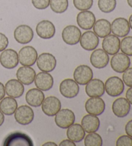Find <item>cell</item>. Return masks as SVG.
<instances>
[{
  "label": "cell",
  "mask_w": 132,
  "mask_h": 146,
  "mask_svg": "<svg viewBox=\"0 0 132 146\" xmlns=\"http://www.w3.org/2000/svg\"><path fill=\"white\" fill-rule=\"evenodd\" d=\"M4 146H33L34 143L29 136L21 132H14L7 136Z\"/></svg>",
  "instance_id": "1"
},
{
  "label": "cell",
  "mask_w": 132,
  "mask_h": 146,
  "mask_svg": "<svg viewBox=\"0 0 132 146\" xmlns=\"http://www.w3.org/2000/svg\"><path fill=\"white\" fill-rule=\"evenodd\" d=\"M105 92L109 96L116 97L123 94L124 90V84L121 78L116 76L109 77L105 84Z\"/></svg>",
  "instance_id": "2"
},
{
  "label": "cell",
  "mask_w": 132,
  "mask_h": 146,
  "mask_svg": "<svg viewBox=\"0 0 132 146\" xmlns=\"http://www.w3.org/2000/svg\"><path fill=\"white\" fill-rule=\"evenodd\" d=\"M37 57V50L31 46L23 47L18 53L19 62L22 66H33L36 62Z\"/></svg>",
  "instance_id": "3"
},
{
  "label": "cell",
  "mask_w": 132,
  "mask_h": 146,
  "mask_svg": "<svg viewBox=\"0 0 132 146\" xmlns=\"http://www.w3.org/2000/svg\"><path fill=\"white\" fill-rule=\"evenodd\" d=\"M75 114L69 109L60 110L55 115V122L58 127L62 129H67L74 124Z\"/></svg>",
  "instance_id": "4"
},
{
  "label": "cell",
  "mask_w": 132,
  "mask_h": 146,
  "mask_svg": "<svg viewBox=\"0 0 132 146\" xmlns=\"http://www.w3.org/2000/svg\"><path fill=\"white\" fill-rule=\"evenodd\" d=\"M131 61L129 56L123 53H117L113 55L110 61V65L113 71L122 74L129 68Z\"/></svg>",
  "instance_id": "5"
},
{
  "label": "cell",
  "mask_w": 132,
  "mask_h": 146,
  "mask_svg": "<svg viewBox=\"0 0 132 146\" xmlns=\"http://www.w3.org/2000/svg\"><path fill=\"white\" fill-rule=\"evenodd\" d=\"M37 66L40 71L51 72L56 67L57 61L55 57L50 53H43L37 57Z\"/></svg>",
  "instance_id": "6"
},
{
  "label": "cell",
  "mask_w": 132,
  "mask_h": 146,
  "mask_svg": "<svg viewBox=\"0 0 132 146\" xmlns=\"http://www.w3.org/2000/svg\"><path fill=\"white\" fill-rule=\"evenodd\" d=\"M14 37L18 43L26 44L31 42L34 38V31L29 25H19L14 30Z\"/></svg>",
  "instance_id": "7"
},
{
  "label": "cell",
  "mask_w": 132,
  "mask_h": 146,
  "mask_svg": "<svg viewBox=\"0 0 132 146\" xmlns=\"http://www.w3.org/2000/svg\"><path fill=\"white\" fill-rule=\"evenodd\" d=\"M14 118L19 124L23 125L30 124L34 119V111L29 106H21L15 111Z\"/></svg>",
  "instance_id": "8"
},
{
  "label": "cell",
  "mask_w": 132,
  "mask_h": 146,
  "mask_svg": "<svg viewBox=\"0 0 132 146\" xmlns=\"http://www.w3.org/2000/svg\"><path fill=\"white\" fill-rule=\"evenodd\" d=\"M0 63L5 68H14L19 64L18 54L13 49L4 50L0 55Z\"/></svg>",
  "instance_id": "9"
},
{
  "label": "cell",
  "mask_w": 132,
  "mask_h": 146,
  "mask_svg": "<svg viewBox=\"0 0 132 146\" xmlns=\"http://www.w3.org/2000/svg\"><path fill=\"white\" fill-rule=\"evenodd\" d=\"M59 92L64 97L72 99L78 95L79 92V86L75 80L66 79L61 82Z\"/></svg>",
  "instance_id": "10"
},
{
  "label": "cell",
  "mask_w": 132,
  "mask_h": 146,
  "mask_svg": "<svg viewBox=\"0 0 132 146\" xmlns=\"http://www.w3.org/2000/svg\"><path fill=\"white\" fill-rule=\"evenodd\" d=\"M81 31L75 25H68L62 31V39L66 44L75 45L79 42Z\"/></svg>",
  "instance_id": "11"
},
{
  "label": "cell",
  "mask_w": 132,
  "mask_h": 146,
  "mask_svg": "<svg viewBox=\"0 0 132 146\" xmlns=\"http://www.w3.org/2000/svg\"><path fill=\"white\" fill-rule=\"evenodd\" d=\"M43 112L49 117H54L61 109V102L58 98L49 96L45 98L41 104Z\"/></svg>",
  "instance_id": "12"
},
{
  "label": "cell",
  "mask_w": 132,
  "mask_h": 146,
  "mask_svg": "<svg viewBox=\"0 0 132 146\" xmlns=\"http://www.w3.org/2000/svg\"><path fill=\"white\" fill-rule=\"evenodd\" d=\"M73 79L80 85H86L93 79V71L87 65L78 66L73 72Z\"/></svg>",
  "instance_id": "13"
},
{
  "label": "cell",
  "mask_w": 132,
  "mask_h": 146,
  "mask_svg": "<svg viewBox=\"0 0 132 146\" xmlns=\"http://www.w3.org/2000/svg\"><path fill=\"white\" fill-rule=\"evenodd\" d=\"M111 31L113 35L118 37L127 36L130 31L128 21L124 17L115 19L111 24Z\"/></svg>",
  "instance_id": "14"
},
{
  "label": "cell",
  "mask_w": 132,
  "mask_h": 146,
  "mask_svg": "<svg viewBox=\"0 0 132 146\" xmlns=\"http://www.w3.org/2000/svg\"><path fill=\"white\" fill-rule=\"evenodd\" d=\"M37 36L43 39L52 38L55 34V27L52 23L49 20H43L39 22L35 28Z\"/></svg>",
  "instance_id": "15"
},
{
  "label": "cell",
  "mask_w": 132,
  "mask_h": 146,
  "mask_svg": "<svg viewBox=\"0 0 132 146\" xmlns=\"http://www.w3.org/2000/svg\"><path fill=\"white\" fill-rule=\"evenodd\" d=\"M105 102L100 97H90L85 103V110L88 114L99 116L105 110Z\"/></svg>",
  "instance_id": "16"
},
{
  "label": "cell",
  "mask_w": 132,
  "mask_h": 146,
  "mask_svg": "<svg viewBox=\"0 0 132 146\" xmlns=\"http://www.w3.org/2000/svg\"><path fill=\"white\" fill-rule=\"evenodd\" d=\"M90 61L92 66L95 68L102 69L108 64L110 57L103 49H95L90 55Z\"/></svg>",
  "instance_id": "17"
},
{
  "label": "cell",
  "mask_w": 132,
  "mask_h": 146,
  "mask_svg": "<svg viewBox=\"0 0 132 146\" xmlns=\"http://www.w3.org/2000/svg\"><path fill=\"white\" fill-rule=\"evenodd\" d=\"M79 42L84 50L92 51L97 48L99 43V39L94 32L88 31L81 35Z\"/></svg>",
  "instance_id": "18"
},
{
  "label": "cell",
  "mask_w": 132,
  "mask_h": 146,
  "mask_svg": "<svg viewBox=\"0 0 132 146\" xmlns=\"http://www.w3.org/2000/svg\"><path fill=\"white\" fill-rule=\"evenodd\" d=\"M111 109L117 117L124 118L130 111L131 104L126 98L119 97L113 101Z\"/></svg>",
  "instance_id": "19"
},
{
  "label": "cell",
  "mask_w": 132,
  "mask_h": 146,
  "mask_svg": "<svg viewBox=\"0 0 132 146\" xmlns=\"http://www.w3.org/2000/svg\"><path fill=\"white\" fill-rule=\"evenodd\" d=\"M76 21L78 26L85 31L92 29L94 25L96 19L94 14L89 11H81L77 14Z\"/></svg>",
  "instance_id": "20"
},
{
  "label": "cell",
  "mask_w": 132,
  "mask_h": 146,
  "mask_svg": "<svg viewBox=\"0 0 132 146\" xmlns=\"http://www.w3.org/2000/svg\"><path fill=\"white\" fill-rule=\"evenodd\" d=\"M85 92L90 97H102L105 92V84L100 79H92L86 84Z\"/></svg>",
  "instance_id": "21"
},
{
  "label": "cell",
  "mask_w": 132,
  "mask_h": 146,
  "mask_svg": "<svg viewBox=\"0 0 132 146\" xmlns=\"http://www.w3.org/2000/svg\"><path fill=\"white\" fill-rule=\"evenodd\" d=\"M121 41L117 36L110 34L105 37L102 42L103 49L108 55H113L120 50Z\"/></svg>",
  "instance_id": "22"
},
{
  "label": "cell",
  "mask_w": 132,
  "mask_h": 146,
  "mask_svg": "<svg viewBox=\"0 0 132 146\" xmlns=\"http://www.w3.org/2000/svg\"><path fill=\"white\" fill-rule=\"evenodd\" d=\"M5 89L7 95L14 99L21 97L25 92L23 84L16 79H11L7 81Z\"/></svg>",
  "instance_id": "23"
},
{
  "label": "cell",
  "mask_w": 132,
  "mask_h": 146,
  "mask_svg": "<svg viewBox=\"0 0 132 146\" xmlns=\"http://www.w3.org/2000/svg\"><path fill=\"white\" fill-rule=\"evenodd\" d=\"M35 85L37 88L41 91H49L54 85L53 77L48 72H40L35 76L34 80Z\"/></svg>",
  "instance_id": "24"
},
{
  "label": "cell",
  "mask_w": 132,
  "mask_h": 146,
  "mask_svg": "<svg viewBox=\"0 0 132 146\" xmlns=\"http://www.w3.org/2000/svg\"><path fill=\"white\" fill-rule=\"evenodd\" d=\"M36 73L30 66H21L16 72L17 80L24 85H30L34 82Z\"/></svg>",
  "instance_id": "25"
},
{
  "label": "cell",
  "mask_w": 132,
  "mask_h": 146,
  "mask_svg": "<svg viewBox=\"0 0 132 146\" xmlns=\"http://www.w3.org/2000/svg\"><path fill=\"white\" fill-rule=\"evenodd\" d=\"M45 99V94L38 88H32L27 92L25 100L30 106L37 108L41 106Z\"/></svg>",
  "instance_id": "26"
},
{
  "label": "cell",
  "mask_w": 132,
  "mask_h": 146,
  "mask_svg": "<svg viewBox=\"0 0 132 146\" xmlns=\"http://www.w3.org/2000/svg\"><path fill=\"white\" fill-rule=\"evenodd\" d=\"M81 125L86 133L96 132L100 127V120L97 116L88 114L83 117Z\"/></svg>",
  "instance_id": "27"
},
{
  "label": "cell",
  "mask_w": 132,
  "mask_h": 146,
  "mask_svg": "<svg viewBox=\"0 0 132 146\" xmlns=\"http://www.w3.org/2000/svg\"><path fill=\"white\" fill-rule=\"evenodd\" d=\"M93 32L99 37L105 38V37L111 34V23L107 19H98L97 21H95L93 27Z\"/></svg>",
  "instance_id": "28"
},
{
  "label": "cell",
  "mask_w": 132,
  "mask_h": 146,
  "mask_svg": "<svg viewBox=\"0 0 132 146\" xmlns=\"http://www.w3.org/2000/svg\"><path fill=\"white\" fill-rule=\"evenodd\" d=\"M67 136L68 139L75 143H78L82 141L85 137V131L79 124H73L68 127Z\"/></svg>",
  "instance_id": "29"
},
{
  "label": "cell",
  "mask_w": 132,
  "mask_h": 146,
  "mask_svg": "<svg viewBox=\"0 0 132 146\" xmlns=\"http://www.w3.org/2000/svg\"><path fill=\"white\" fill-rule=\"evenodd\" d=\"M17 108V102L14 98L11 97H4L0 102V110L6 115L14 114Z\"/></svg>",
  "instance_id": "30"
},
{
  "label": "cell",
  "mask_w": 132,
  "mask_h": 146,
  "mask_svg": "<svg viewBox=\"0 0 132 146\" xmlns=\"http://www.w3.org/2000/svg\"><path fill=\"white\" fill-rule=\"evenodd\" d=\"M50 9L56 14H62L67 11L68 0H50Z\"/></svg>",
  "instance_id": "31"
},
{
  "label": "cell",
  "mask_w": 132,
  "mask_h": 146,
  "mask_svg": "<svg viewBox=\"0 0 132 146\" xmlns=\"http://www.w3.org/2000/svg\"><path fill=\"white\" fill-rule=\"evenodd\" d=\"M85 146H101L103 145V139L101 136L95 132L90 133L85 137Z\"/></svg>",
  "instance_id": "32"
},
{
  "label": "cell",
  "mask_w": 132,
  "mask_h": 146,
  "mask_svg": "<svg viewBox=\"0 0 132 146\" xmlns=\"http://www.w3.org/2000/svg\"><path fill=\"white\" fill-rule=\"evenodd\" d=\"M98 7L104 13H110L116 8V0H98Z\"/></svg>",
  "instance_id": "33"
},
{
  "label": "cell",
  "mask_w": 132,
  "mask_h": 146,
  "mask_svg": "<svg viewBox=\"0 0 132 146\" xmlns=\"http://www.w3.org/2000/svg\"><path fill=\"white\" fill-rule=\"evenodd\" d=\"M120 49L123 54L132 56V36H126L121 40Z\"/></svg>",
  "instance_id": "34"
},
{
  "label": "cell",
  "mask_w": 132,
  "mask_h": 146,
  "mask_svg": "<svg viewBox=\"0 0 132 146\" xmlns=\"http://www.w3.org/2000/svg\"><path fill=\"white\" fill-rule=\"evenodd\" d=\"M73 3L78 11H88L93 6V0H73Z\"/></svg>",
  "instance_id": "35"
},
{
  "label": "cell",
  "mask_w": 132,
  "mask_h": 146,
  "mask_svg": "<svg viewBox=\"0 0 132 146\" xmlns=\"http://www.w3.org/2000/svg\"><path fill=\"white\" fill-rule=\"evenodd\" d=\"M117 146H132V138L128 135H122L116 141Z\"/></svg>",
  "instance_id": "36"
},
{
  "label": "cell",
  "mask_w": 132,
  "mask_h": 146,
  "mask_svg": "<svg viewBox=\"0 0 132 146\" xmlns=\"http://www.w3.org/2000/svg\"><path fill=\"white\" fill-rule=\"evenodd\" d=\"M50 0H32V3L35 9L45 10L50 6Z\"/></svg>",
  "instance_id": "37"
},
{
  "label": "cell",
  "mask_w": 132,
  "mask_h": 146,
  "mask_svg": "<svg viewBox=\"0 0 132 146\" xmlns=\"http://www.w3.org/2000/svg\"><path fill=\"white\" fill-rule=\"evenodd\" d=\"M123 81L127 86L132 87V68H128L123 72Z\"/></svg>",
  "instance_id": "38"
},
{
  "label": "cell",
  "mask_w": 132,
  "mask_h": 146,
  "mask_svg": "<svg viewBox=\"0 0 132 146\" xmlns=\"http://www.w3.org/2000/svg\"><path fill=\"white\" fill-rule=\"evenodd\" d=\"M9 45V39L5 35L0 32V52H3Z\"/></svg>",
  "instance_id": "39"
},
{
  "label": "cell",
  "mask_w": 132,
  "mask_h": 146,
  "mask_svg": "<svg viewBox=\"0 0 132 146\" xmlns=\"http://www.w3.org/2000/svg\"><path fill=\"white\" fill-rule=\"evenodd\" d=\"M125 132L126 135L132 138V119L129 120L125 125Z\"/></svg>",
  "instance_id": "40"
},
{
  "label": "cell",
  "mask_w": 132,
  "mask_h": 146,
  "mask_svg": "<svg viewBox=\"0 0 132 146\" xmlns=\"http://www.w3.org/2000/svg\"><path fill=\"white\" fill-rule=\"evenodd\" d=\"M59 146H75V142L70 139H65L60 142Z\"/></svg>",
  "instance_id": "41"
},
{
  "label": "cell",
  "mask_w": 132,
  "mask_h": 146,
  "mask_svg": "<svg viewBox=\"0 0 132 146\" xmlns=\"http://www.w3.org/2000/svg\"><path fill=\"white\" fill-rule=\"evenodd\" d=\"M126 99L128 100V102L132 105V87H129V88L127 90L126 92Z\"/></svg>",
  "instance_id": "42"
},
{
  "label": "cell",
  "mask_w": 132,
  "mask_h": 146,
  "mask_svg": "<svg viewBox=\"0 0 132 146\" xmlns=\"http://www.w3.org/2000/svg\"><path fill=\"white\" fill-rule=\"evenodd\" d=\"M5 86L3 83L0 82V100L3 99L4 97L5 96Z\"/></svg>",
  "instance_id": "43"
},
{
  "label": "cell",
  "mask_w": 132,
  "mask_h": 146,
  "mask_svg": "<svg viewBox=\"0 0 132 146\" xmlns=\"http://www.w3.org/2000/svg\"><path fill=\"white\" fill-rule=\"evenodd\" d=\"M5 121V116L3 113L0 110V126H1Z\"/></svg>",
  "instance_id": "44"
},
{
  "label": "cell",
  "mask_w": 132,
  "mask_h": 146,
  "mask_svg": "<svg viewBox=\"0 0 132 146\" xmlns=\"http://www.w3.org/2000/svg\"><path fill=\"white\" fill-rule=\"evenodd\" d=\"M50 146V145H53V146H57V144L54 142H46L44 144H43V146Z\"/></svg>",
  "instance_id": "45"
},
{
  "label": "cell",
  "mask_w": 132,
  "mask_h": 146,
  "mask_svg": "<svg viewBox=\"0 0 132 146\" xmlns=\"http://www.w3.org/2000/svg\"><path fill=\"white\" fill-rule=\"evenodd\" d=\"M128 22H129V27H130V29L132 30V14L129 17Z\"/></svg>",
  "instance_id": "46"
},
{
  "label": "cell",
  "mask_w": 132,
  "mask_h": 146,
  "mask_svg": "<svg viewBox=\"0 0 132 146\" xmlns=\"http://www.w3.org/2000/svg\"><path fill=\"white\" fill-rule=\"evenodd\" d=\"M127 3H128V5L132 8V0H127Z\"/></svg>",
  "instance_id": "47"
}]
</instances>
